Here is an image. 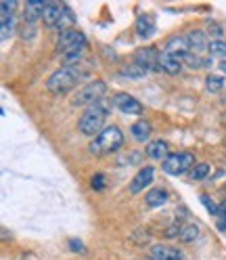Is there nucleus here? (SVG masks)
Listing matches in <instances>:
<instances>
[{
  "label": "nucleus",
  "mask_w": 226,
  "mask_h": 260,
  "mask_svg": "<svg viewBox=\"0 0 226 260\" xmlns=\"http://www.w3.org/2000/svg\"><path fill=\"white\" fill-rule=\"evenodd\" d=\"M109 109H111V105L105 103V101H99L96 105L88 107V109L82 113L80 122H78L80 133H82L84 137H92V139H96V137H99L103 130L107 128V126H105V120H107Z\"/></svg>",
  "instance_id": "f257e3e1"
},
{
  "label": "nucleus",
  "mask_w": 226,
  "mask_h": 260,
  "mask_svg": "<svg viewBox=\"0 0 226 260\" xmlns=\"http://www.w3.org/2000/svg\"><path fill=\"white\" fill-rule=\"evenodd\" d=\"M80 68H61L57 72L51 74V78L46 80V88L53 94H67L69 90L76 88V84H80V80L84 78L82 72H78Z\"/></svg>",
  "instance_id": "f03ea898"
},
{
  "label": "nucleus",
  "mask_w": 226,
  "mask_h": 260,
  "mask_svg": "<svg viewBox=\"0 0 226 260\" xmlns=\"http://www.w3.org/2000/svg\"><path fill=\"white\" fill-rule=\"evenodd\" d=\"M122 145H124V133L118 126H107L99 137L90 141L88 151L94 155H107V153H116Z\"/></svg>",
  "instance_id": "7ed1b4c3"
},
{
  "label": "nucleus",
  "mask_w": 226,
  "mask_h": 260,
  "mask_svg": "<svg viewBox=\"0 0 226 260\" xmlns=\"http://www.w3.org/2000/svg\"><path fill=\"white\" fill-rule=\"evenodd\" d=\"M107 92V86L103 80H94V82L82 86L76 94H73V99H71V105L73 107H92L96 105L99 101H103V96Z\"/></svg>",
  "instance_id": "20e7f679"
},
{
  "label": "nucleus",
  "mask_w": 226,
  "mask_h": 260,
  "mask_svg": "<svg viewBox=\"0 0 226 260\" xmlns=\"http://www.w3.org/2000/svg\"><path fill=\"white\" fill-rule=\"evenodd\" d=\"M197 164H195V157L189 151H180V153H170L164 161H161V168H164L166 174H172V176H180L184 174L186 170H193Z\"/></svg>",
  "instance_id": "39448f33"
},
{
  "label": "nucleus",
  "mask_w": 226,
  "mask_h": 260,
  "mask_svg": "<svg viewBox=\"0 0 226 260\" xmlns=\"http://www.w3.org/2000/svg\"><path fill=\"white\" fill-rule=\"evenodd\" d=\"M86 36L78 29H69L59 34L57 40V53L59 55H67V53H76V51H86Z\"/></svg>",
  "instance_id": "423d86ee"
},
{
  "label": "nucleus",
  "mask_w": 226,
  "mask_h": 260,
  "mask_svg": "<svg viewBox=\"0 0 226 260\" xmlns=\"http://www.w3.org/2000/svg\"><path fill=\"white\" fill-rule=\"evenodd\" d=\"M159 57L161 53L157 51L155 46H147V48H138L136 55H134V63L144 68L147 72H161L159 68Z\"/></svg>",
  "instance_id": "0eeeda50"
},
{
  "label": "nucleus",
  "mask_w": 226,
  "mask_h": 260,
  "mask_svg": "<svg viewBox=\"0 0 226 260\" xmlns=\"http://www.w3.org/2000/svg\"><path fill=\"white\" fill-rule=\"evenodd\" d=\"M113 105L122 113H126V116H138V113H142V103L128 92H118L113 96Z\"/></svg>",
  "instance_id": "6e6552de"
},
{
  "label": "nucleus",
  "mask_w": 226,
  "mask_h": 260,
  "mask_svg": "<svg viewBox=\"0 0 226 260\" xmlns=\"http://www.w3.org/2000/svg\"><path fill=\"white\" fill-rule=\"evenodd\" d=\"M153 178H155V168L153 166H144L136 172V176L130 181V193L132 195H138L144 191V187H149L153 183Z\"/></svg>",
  "instance_id": "1a4fd4ad"
},
{
  "label": "nucleus",
  "mask_w": 226,
  "mask_h": 260,
  "mask_svg": "<svg viewBox=\"0 0 226 260\" xmlns=\"http://www.w3.org/2000/svg\"><path fill=\"white\" fill-rule=\"evenodd\" d=\"M159 68H161V72H166V74H170V76H176V74H180L182 72V59L178 57V55H172V53H161V57H159Z\"/></svg>",
  "instance_id": "9d476101"
},
{
  "label": "nucleus",
  "mask_w": 226,
  "mask_h": 260,
  "mask_svg": "<svg viewBox=\"0 0 226 260\" xmlns=\"http://www.w3.org/2000/svg\"><path fill=\"white\" fill-rule=\"evenodd\" d=\"M153 260H182V252L178 248H172L168 243H155L151 248Z\"/></svg>",
  "instance_id": "9b49d317"
},
{
  "label": "nucleus",
  "mask_w": 226,
  "mask_h": 260,
  "mask_svg": "<svg viewBox=\"0 0 226 260\" xmlns=\"http://www.w3.org/2000/svg\"><path fill=\"white\" fill-rule=\"evenodd\" d=\"M46 5L48 3H44V0H29V3L25 5V11H23L25 23H36L38 19H42Z\"/></svg>",
  "instance_id": "f8f14e48"
},
{
  "label": "nucleus",
  "mask_w": 226,
  "mask_h": 260,
  "mask_svg": "<svg viewBox=\"0 0 226 260\" xmlns=\"http://www.w3.org/2000/svg\"><path fill=\"white\" fill-rule=\"evenodd\" d=\"M186 40H189L191 51H195V55H201L205 48L209 46L205 31H201V29H193V31H189V34H186Z\"/></svg>",
  "instance_id": "ddd939ff"
},
{
  "label": "nucleus",
  "mask_w": 226,
  "mask_h": 260,
  "mask_svg": "<svg viewBox=\"0 0 226 260\" xmlns=\"http://www.w3.org/2000/svg\"><path fill=\"white\" fill-rule=\"evenodd\" d=\"M155 31H157V25H155L153 17H149V15H142V17L136 19V34H138V38H142V40L153 38Z\"/></svg>",
  "instance_id": "4468645a"
},
{
  "label": "nucleus",
  "mask_w": 226,
  "mask_h": 260,
  "mask_svg": "<svg viewBox=\"0 0 226 260\" xmlns=\"http://www.w3.org/2000/svg\"><path fill=\"white\" fill-rule=\"evenodd\" d=\"M144 155H149L151 159H161V161H164V159L170 155V147H168L166 141L157 139V141H151V143L147 145V149H144Z\"/></svg>",
  "instance_id": "2eb2a0df"
},
{
  "label": "nucleus",
  "mask_w": 226,
  "mask_h": 260,
  "mask_svg": "<svg viewBox=\"0 0 226 260\" xmlns=\"http://www.w3.org/2000/svg\"><path fill=\"white\" fill-rule=\"evenodd\" d=\"M61 13H63V7L59 3H48L46 9H44V15H42V21L46 27H57L59 19H61Z\"/></svg>",
  "instance_id": "dca6fc26"
},
{
  "label": "nucleus",
  "mask_w": 226,
  "mask_h": 260,
  "mask_svg": "<svg viewBox=\"0 0 226 260\" xmlns=\"http://www.w3.org/2000/svg\"><path fill=\"white\" fill-rule=\"evenodd\" d=\"M191 51V46H189V40L186 36H174L166 42V53H172V55H186Z\"/></svg>",
  "instance_id": "f3484780"
},
{
  "label": "nucleus",
  "mask_w": 226,
  "mask_h": 260,
  "mask_svg": "<svg viewBox=\"0 0 226 260\" xmlns=\"http://www.w3.org/2000/svg\"><path fill=\"white\" fill-rule=\"evenodd\" d=\"M153 133V126L147 122V120H138L132 124V137L138 141V143H144V141H149Z\"/></svg>",
  "instance_id": "a211bd4d"
},
{
  "label": "nucleus",
  "mask_w": 226,
  "mask_h": 260,
  "mask_svg": "<svg viewBox=\"0 0 226 260\" xmlns=\"http://www.w3.org/2000/svg\"><path fill=\"white\" fill-rule=\"evenodd\" d=\"M144 202H147L149 208H159V206H164L168 202V191L166 189H151L147 193V198H144Z\"/></svg>",
  "instance_id": "6ab92c4d"
},
{
  "label": "nucleus",
  "mask_w": 226,
  "mask_h": 260,
  "mask_svg": "<svg viewBox=\"0 0 226 260\" xmlns=\"http://www.w3.org/2000/svg\"><path fill=\"white\" fill-rule=\"evenodd\" d=\"M73 23H76V15H73V11H71L69 7H63L61 19H59V23H57V27H55V29H59L61 34H63V31L73 29Z\"/></svg>",
  "instance_id": "aec40b11"
},
{
  "label": "nucleus",
  "mask_w": 226,
  "mask_h": 260,
  "mask_svg": "<svg viewBox=\"0 0 226 260\" xmlns=\"http://www.w3.org/2000/svg\"><path fill=\"white\" fill-rule=\"evenodd\" d=\"M197 237H199V226L197 224H184L180 229V235H178V239L182 243H193Z\"/></svg>",
  "instance_id": "412c9836"
},
{
  "label": "nucleus",
  "mask_w": 226,
  "mask_h": 260,
  "mask_svg": "<svg viewBox=\"0 0 226 260\" xmlns=\"http://www.w3.org/2000/svg\"><path fill=\"white\" fill-rule=\"evenodd\" d=\"M205 86H207L209 92H214V94H216V92H222L226 84H224V78H222V76H218V74H209L207 80H205Z\"/></svg>",
  "instance_id": "4be33fe9"
},
{
  "label": "nucleus",
  "mask_w": 226,
  "mask_h": 260,
  "mask_svg": "<svg viewBox=\"0 0 226 260\" xmlns=\"http://www.w3.org/2000/svg\"><path fill=\"white\" fill-rule=\"evenodd\" d=\"M15 31V15L13 17H3L0 19V38L3 40H9Z\"/></svg>",
  "instance_id": "5701e85b"
},
{
  "label": "nucleus",
  "mask_w": 226,
  "mask_h": 260,
  "mask_svg": "<svg viewBox=\"0 0 226 260\" xmlns=\"http://www.w3.org/2000/svg\"><path fill=\"white\" fill-rule=\"evenodd\" d=\"M207 51L212 57H226V42L224 40H212L207 46Z\"/></svg>",
  "instance_id": "b1692460"
},
{
  "label": "nucleus",
  "mask_w": 226,
  "mask_h": 260,
  "mask_svg": "<svg viewBox=\"0 0 226 260\" xmlns=\"http://www.w3.org/2000/svg\"><path fill=\"white\" fill-rule=\"evenodd\" d=\"M209 164H205V161H201V164H197L195 168L191 170V178L193 181H203V178H207V174H209Z\"/></svg>",
  "instance_id": "393cba45"
},
{
  "label": "nucleus",
  "mask_w": 226,
  "mask_h": 260,
  "mask_svg": "<svg viewBox=\"0 0 226 260\" xmlns=\"http://www.w3.org/2000/svg\"><path fill=\"white\" fill-rule=\"evenodd\" d=\"M140 157H142L140 151H130L128 155H120V157H118V164H120V166H132V164H138Z\"/></svg>",
  "instance_id": "a878e982"
},
{
  "label": "nucleus",
  "mask_w": 226,
  "mask_h": 260,
  "mask_svg": "<svg viewBox=\"0 0 226 260\" xmlns=\"http://www.w3.org/2000/svg\"><path fill=\"white\" fill-rule=\"evenodd\" d=\"M122 76H126V78H144V76H147V70H144V68H140V65H128V68L122 72Z\"/></svg>",
  "instance_id": "bb28decb"
},
{
  "label": "nucleus",
  "mask_w": 226,
  "mask_h": 260,
  "mask_svg": "<svg viewBox=\"0 0 226 260\" xmlns=\"http://www.w3.org/2000/svg\"><path fill=\"white\" fill-rule=\"evenodd\" d=\"M15 9H17V3H15V0H5V3L0 5V17H13Z\"/></svg>",
  "instance_id": "cd10ccee"
},
{
  "label": "nucleus",
  "mask_w": 226,
  "mask_h": 260,
  "mask_svg": "<svg viewBox=\"0 0 226 260\" xmlns=\"http://www.w3.org/2000/svg\"><path fill=\"white\" fill-rule=\"evenodd\" d=\"M201 202H203V206H205V210H207V212L209 214H214V216H218V212H220V204H216L214 200H209L207 198V195H201V198H199Z\"/></svg>",
  "instance_id": "c85d7f7f"
},
{
  "label": "nucleus",
  "mask_w": 226,
  "mask_h": 260,
  "mask_svg": "<svg viewBox=\"0 0 226 260\" xmlns=\"http://www.w3.org/2000/svg\"><path fill=\"white\" fill-rule=\"evenodd\" d=\"M90 187L94 189V191H103L105 187H107V181H105V176L99 172V174H94L92 176V181H90Z\"/></svg>",
  "instance_id": "c756f323"
},
{
  "label": "nucleus",
  "mask_w": 226,
  "mask_h": 260,
  "mask_svg": "<svg viewBox=\"0 0 226 260\" xmlns=\"http://www.w3.org/2000/svg\"><path fill=\"white\" fill-rule=\"evenodd\" d=\"M149 239H151V233H149L147 229H144V231L140 229V231H134V233H132V241H134V243H138V246H142V243H147Z\"/></svg>",
  "instance_id": "7c9ffc66"
},
{
  "label": "nucleus",
  "mask_w": 226,
  "mask_h": 260,
  "mask_svg": "<svg viewBox=\"0 0 226 260\" xmlns=\"http://www.w3.org/2000/svg\"><path fill=\"white\" fill-rule=\"evenodd\" d=\"M218 229L226 231V200L220 204V212H218Z\"/></svg>",
  "instance_id": "2f4dec72"
},
{
  "label": "nucleus",
  "mask_w": 226,
  "mask_h": 260,
  "mask_svg": "<svg viewBox=\"0 0 226 260\" xmlns=\"http://www.w3.org/2000/svg\"><path fill=\"white\" fill-rule=\"evenodd\" d=\"M180 229H182V226L178 224V220H176L172 226H168V231H166V237H178L180 235Z\"/></svg>",
  "instance_id": "473e14b6"
},
{
  "label": "nucleus",
  "mask_w": 226,
  "mask_h": 260,
  "mask_svg": "<svg viewBox=\"0 0 226 260\" xmlns=\"http://www.w3.org/2000/svg\"><path fill=\"white\" fill-rule=\"evenodd\" d=\"M34 34H36L34 23H25V27H21V36L23 38H34Z\"/></svg>",
  "instance_id": "72a5a7b5"
},
{
  "label": "nucleus",
  "mask_w": 226,
  "mask_h": 260,
  "mask_svg": "<svg viewBox=\"0 0 226 260\" xmlns=\"http://www.w3.org/2000/svg\"><path fill=\"white\" fill-rule=\"evenodd\" d=\"M69 248H71L73 252H84V243L80 241V239H71V241H69Z\"/></svg>",
  "instance_id": "f704fd0d"
},
{
  "label": "nucleus",
  "mask_w": 226,
  "mask_h": 260,
  "mask_svg": "<svg viewBox=\"0 0 226 260\" xmlns=\"http://www.w3.org/2000/svg\"><path fill=\"white\" fill-rule=\"evenodd\" d=\"M209 34H214V36H216V40H220L218 36H222V27H220V25H216V23H209Z\"/></svg>",
  "instance_id": "c9c22d12"
},
{
  "label": "nucleus",
  "mask_w": 226,
  "mask_h": 260,
  "mask_svg": "<svg viewBox=\"0 0 226 260\" xmlns=\"http://www.w3.org/2000/svg\"><path fill=\"white\" fill-rule=\"evenodd\" d=\"M220 70H222V74H226V59H222V63H220Z\"/></svg>",
  "instance_id": "e433bc0d"
},
{
  "label": "nucleus",
  "mask_w": 226,
  "mask_h": 260,
  "mask_svg": "<svg viewBox=\"0 0 226 260\" xmlns=\"http://www.w3.org/2000/svg\"><path fill=\"white\" fill-rule=\"evenodd\" d=\"M142 260H153V258H151V256H149V258H142Z\"/></svg>",
  "instance_id": "4c0bfd02"
}]
</instances>
